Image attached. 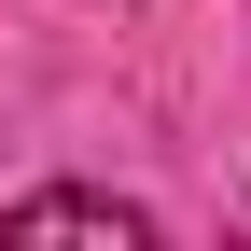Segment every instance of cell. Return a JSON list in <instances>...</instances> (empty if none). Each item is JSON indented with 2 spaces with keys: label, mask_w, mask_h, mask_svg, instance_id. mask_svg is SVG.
<instances>
[{
  "label": "cell",
  "mask_w": 251,
  "mask_h": 251,
  "mask_svg": "<svg viewBox=\"0 0 251 251\" xmlns=\"http://www.w3.org/2000/svg\"><path fill=\"white\" fill-rule=\"evenodd\" d=\"M14 251H56V237H112V251H153V209L140 196H98V181H56V196H14L0 209Z\"/></svg>",
  "instance_id": "obj_1"
}]
</instances>
